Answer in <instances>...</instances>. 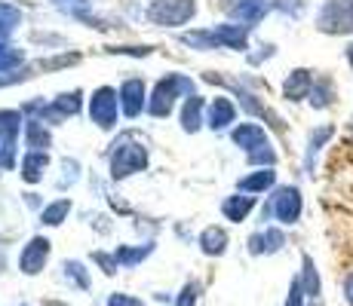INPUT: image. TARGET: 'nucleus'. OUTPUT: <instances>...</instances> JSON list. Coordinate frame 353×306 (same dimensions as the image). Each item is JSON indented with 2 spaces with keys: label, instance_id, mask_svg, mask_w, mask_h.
<instances>
[{
  "label": "nucleus",
  "instance_id": "obj_6",
  "mask_svg": "<svg viewBox=\"0 0 353 306\" xmlns=\"http://www.w3.org/2000/svg\"><path fill=\"white\" fill-rule=\"evenodd\" d=\"M268 215H274L280 223H295L301 217V193L298 187H280L268 206Z\"/></svg>",
  "mask_w": 353,
  "mask_h": 306
},
{
  "label": "nucleus",
  "instance_id": "obj_3",
  "mask_svg": "<svg viewBox=\"0 0 353 306\" xmlns=\"http://www.w3.org/2000/svg\"><path fill=\"white\" fill-rule=\"evenodd\" d=\"M191 80L188 77H179V74H169L166 80H160L157 89H154V98L151 105H148V111L154 113V117H166L169 111H172V101L179 92H191Z\"/></svg>",
  "mask_w": 353,
  "mask_h": 306
},
{
  "label": "nucleus",
  "instance_id": "obj_28",
  "mask_svg": "<svg viewBox=\"0 0 353 306\" xmlns=\"http://www.w3.org/2000/svg\"><path fill=\"white\" fill-rule=\"evenodd\" d=\"M19 61H22V50H12V46L0 43V71H6V67H16Z\"/></svg>",
  "mask_w": 353,
  "mask_h": 306
},
{
  "label": "nucleus",
  "instance_id": "obj_26",
  "mask_svg": "<svg viewBox=\"0 0 353 306\" xmlns=\"http://www.w3.org/2000/svg\"><path fill=\"white\" fill-rule=\"evenodd\" d=\"M332 135H335V129L332 126H323V129H316L314 135H310V151H307V166L310 162H314V156H316V151H320V147L325 144V141L332 138Z\"/></svg>",
  "mask_w": 353,
  "mask_h": 306
},
{
  "label": "nucleus",
  "instance_id": "obj_14",
  "mask_svg": "<svg viewBox=\"0 0 353 306\" xmlns=\"http://www.w3.org/2000/svg\"><path fill=\"white\" fill-rule=\"evenodd\" d=\"M252 208H255L252 196H228V199L221 202V212H225L228 221H243Z\"/></svg>",
  "mask_w": 353,
  "mask_h": 306
},
{
  "label": "nucleus",
  "instance_id": "obj_13",
  "mask_svg": "<svg viewBox=\"0 0 353 306\" xmlns=\"http://www.w3.org/2000/svg\"><path fill=\"white\" fill-rule=\"evenodd\" d=\"M283 242H286V236L280 230H264V233H255L249 239V251L252 254H270V251H280Z\"/></svg>",
  "mask_w": 353,
  "mask_h": 306
},
{
  "label": "nucleus",
  "instance_id": "obj_32",
  "mask_svg": "<svg viewBox=\"0 0 353 306\" xmlns=\"http://www.w3.org/2000/svg\"><path fill=\"white\" fill-rule=\"evenodd\" d=\"M108 306H141L139 297H126V294H111L108 297Z\"/></svg>",
  "mask_w": 353,
  "mask_h": 306
},
{
  "label": "nucleus",
  "instance_id": "obj_16",
  "mask_svg": "<svg viewBox=\"0 0 353 306\" xmlns=\"http://www.w3.org/2000/svg\"><path fill=\"white\" fill-rule=\"evenodd\" d=\"M276 181V172L274 168H261V172L249 175V178L240 181V190H246V193H264V190H270Z\"/></svg>",
  "mask_w": 353,
  "mask_h": 306
},
{
  "label": "nucleus",
  "instance_id": "obj_4",
  "mask_svg": "<svg viewBox=\"0 0 353 306\" xmlns=\"http://www.w3.org/2000/svg\"><path fill=\"white\" fill-rule=\"evenodd\" d=\"M148 166V153L141 144H120L111 156V175L114 178H126L132 172H141Z\"/></svg>",
  "mask_w": 353,
  "mask_h": 306
},
{
  "label": "nucleus",
  "instance_id": "obj_29",
  "mask_svg": "<svg viewBox=\"0 0 353 306\" xmlns=\"http://www.w3.org/2000/svg\"><path fill=\"white\" fill-rule=\"evenodd\" d=\"M249 162H264V166L270 168V166H274V162H276V153L270 151L268 144H264V147H258V151L249 153Z\"/></svg>",
  "mask_w": 353,
  "mask_h": 306
},
{
  "label": "nucleus",
  "instance_id": "obj_7",
  "mask_svg": "<svg viewBox=\"0 0 353 306\" xmlns=\"http://www.w3.org/2000/svg\"><path fill=\"white\" fill-rule=\"evenodd\" d=\"M19 122H22L19 111H0V162L6 168L12 166V151H16V141H19Z\"/></svg>",
  "mask_w": 353,
  "mask_h": 306
},
{
  "label": "nucleus",
  "instance_id": "obj_11",
  "mask_svg": "<svg viewBox=\"0 0 353 306\" xmlns=\"http://www.w3.org/2000/svg\"><path fill=\"white\" fill-rule=\"evenodd\" d=\"M234 144L252 153V151H258V147L268 144V135H264V129L255 126V122H243V126L234 129Z\"/></svg>",
  "mask_w": 353,
  "mask_h": 306
},
{
  "label": "nucleus",
  "instance_id": "obj_23",
  "mask_svg": "<svg viewBox=\"0 0 353 306\" xmlns=\"http://www.w3.org/2000/svg\"><path fill=\"white\" fill-rule=\"evenodd\" d=\"M301 285H304V294L316 297L320 294V276H316V267L307 254H304V273H301Z\"/></svg>",
  "mask_w": 353,
  "mask_h": 306
},
{
  "label": "nucleus",
  "instance_id": "obj_36",
  "mask_svg": "<svg viewBox=\"0 0 353 306\" xmlns=\"http://www.w3.org/2000/svg\"><path fill=\"white\" fill-rule=\"evenodd\" d=\"M347 61H350V67H353V43L347 46Z\"/></svg>",
  "mask_w": 353,
  "mask_h": 306
},
{
  "label": "nucleus",
  "instance_id": "obj_30",
  "mask_svg": "<svg viewBox=\"0 0 353 306\" xmlns=\"http://www.w3.org/2000/svg\"><path fill=\"white\" fill-rule=\"evenodd\" d=\"M304 285H301V278H295V282H292V291H289V300H286V306H301L304 303Z\"/></svg>",
  "mask_w": 353,
  "mask_h": 306
},
{
  "label": "nucleus",
  "instance_id": "obj_1",
  "mask_svg": "<svg viewBox=\"0 0 353 306\" xmlns=\"http://www.w3.org/2000/svg\"><path fill=\"white\" fill-rule=\"evenodd\" d=\"M316 28L323 34H353V0H325Z\"/></svg>",
  "mask_w": 353,
  "mask_h": 306
},
{
  "label": "nucleus",
  "instance_id": "obj_34",
  "mask_svg": "<svg viewBox=\"0 0 353 306\" xmlns=\"http://www.w3.org/2000/svg\"><path fill=\"white\" fill-rule=\"evenodd\" d=\"M221 3H225V10H228V12H240L243 6L255 3V0H221Z\"/></svg>",
  "mask_w": 353,
  "mask_h": 306
},
{
  "label": "nucleus",
  "instance_id": "obj_37",
  "mask_svg": "<svg viewBox=\"0 0 353 306\" xmlns=\"http://www.w3.org/2000/svg\"><path fill=\"white\" fill-rule=\"evenodd\" d=\"M3 263H6V261H3V248H0V273H3Z\"/></svg>",
  "mask_w": 353,
  "mask_h": 306
},
{
  "label": "nucleus",
  "instance_id": "obj_15",
  "mask_svg": "<svg viewBox=\"0 0 353 306\" xmlns=\"http://www.w3.org/2000/svg\"><path fill=\"white\" fill-rule=\"evenodd\" d=\"M234 105H230L228 98H215L212 105H209V126L212 129H225L228 122H234Z\"/></svg>",
  "mask_w": 353,
  "mask_h": 306
},
{
  "label": "nucleus",
  "instance_id": "obj_35",
  "mask_svg": "<svg viewBox=\"0 0 353 306\" xmlns=\"http://www.w3.org/2000/svg\"><path fill=\"white\" fill-rule=\"evenodd\" d=\"M344 297H347V303L353 306V273L344 278Z\"/></svg>",
  "mask_w": 353,
  "mask_h": 306
},
{
  "label": "nucleus",
  "instance_id": "obj_20",
  "mask_svg": "<svg viewBox=\"0 0 353 306\" xmlns=\"http://www.w3.org/2000/svg\"><path fill=\"white\" fill-rule=\"evenodd\" d=\"M80 111V92H71V95H59L56 105H52V111H46L50 117H71V113Z\"/></svg>",
  "mask_w": 353,
  "mask_h": 306
},
{
  "label": "nucleus",
  "instance_id": "obj_25",
  "mask_svg": "<svg viewBox=\"0 0 353 306\" xmlns=\"http://www.w3.org/2000/svg\"><path fill=\"white\" fill-rule=\"evenodd\" d=\"M314 107H329L332 105V98H335V92H332V80L329 77H320V83H314Z\"/></svg>",
  "mask_w": 353,
  "mask_h": 306
},
{
  "label": "nucleus",
  "instance_id": "obj_12",
  "mask_svg": "<svg viewBox=\"0 0 353 306\" xmlns=\"http://www.w3.org/2000/svg\"><path fill=\"white\" fill-rule=\"evenodd\" d=\"M215 46H228V50H246V25H219L209 31Z\"/></svg>",
  "mask_w": 353,
  "mask_h": 306
},
{
  "label": "nucleus",
  "instance_id": "obj_33",
  "mask_svg": "<svg viewBox=\"0 0 353 306\" xmlns=\"http://www.w3.org/2000/svg\"><path fill=\"white\" fill-rule=\"evenodd\" d=\"M179 306H196V288H194V285H188V288L181 291Z\"/></svg>",
  "mask_w": 353,
  "mask_h": 306
},
{
  "label": "nucleus",
  "instance_id": "obj_22",
  "mask_svg": "<svg viewBox=\"0 0 353 306\" xmlns=\"http://www.w3.org/2000/svg\"><path fill=\"white\" fill-rule=\"evenodd\" d=\"M68 212H71V202L68 199H59V202H52L50 208H43V215H40V221L46 223V227H56V223H62Z\"/></svg>",
  "mask_w": 353,
  "mask_h": 306
},
{
  "label": "nucleus",
  "instance_id": "obj_31",
  "mask_svg": "<svg viewBox=\"0 0 353 306\" xmlns=\"http://www.w3.org/2000/svg\"><path fill=\"white\" fill-rule=\"evenodd\" d=\"M92 257H96V263H101V270H105L108 276L117 273V257H108V254H101V251H96Z\"/></svg>",
  "mask_w": 353,
  "mask_h": 306
},
{
  "label": "nucleus",
  "instance_id": "obj_27",
  "mask_svg": "<svg viewBox=\"0 0 353 306\" xmlns=\"http://www.w3.org/2000/svg\"><path fill=\"white\" fill-rule=\"evenodd\" d=\"M65 276H71L74 282H77V288H90V278H86V270L80 261H71L65 263Z\"/></svg>",
  "mask_w": 353,
  "mask_h": 306
},
{
  "label": "nucleus",
  "instance_id": "obj_2",
  "mask_svg": "<svg viewBox=\"0 0 353 306\" xmlns=\"http://www.w3.org/2000/svg\"><path fill=\"white\" fill-rule=\"evenodd\" d=\"M194 10H196L194 0H154L151 10H148V19L154 25L175 28V25H185L194 16Z\"/></svg>",
  "mask_w": 353,
  "mask_h": 306
},
{
  "label": "nucleus",
  "instance_id": "obj_8",
  "mask_svg": "<svg viewBox=\"0 0 353 306\" xmlns=\"http://www.w3.org/2000/svg\"><path fill=\"white\" fill-rule=\"evenodd\" d=\"M46 257H50V239H43V236H34V239L25 245L22 257H19V267H22L25 276H37L40 270H43Z\"/></svg>",
  "mask_w": 353,
  "mask_h": 306
},
{
  "label": "nucleus",
  "instance_id": "obj_24",
  "mask_svg": "<svg viewBox=\"0 0 353 306\" xmlns=\"http://www.w3.org/2000/svg\"><path fill=\"white\" fill-rule=\"evenodd\" d=\"M151 251H154V245H145V248H117L114 257H117V263H123V267H132V263L145 261Z\"/></svg>",
  "mask_w": 353,
  "mask_h": 306
},
{
  "label": "nucleus",
  "instance_id": "obj_17",
  "mask_svg": "<svg viewBox=\"0 0 353 306\" xmlns=\"http://www.w3.org/2000/svg\"><path fill=\"white\" fill-rule=\"evenodd\" d=\"M200 245L206 254H221V251L228 248V233L221 227H206L200 236Z\"/></svg>",
  "mask_w": 353,
  "mask_h": 306
},
{
  "label": "nucleus",
  "instance_id": "obj_5",
  "mask_svg": "<svg viewBox=\"0 0 353 306\" xmlns=\"http://www.w3.org/2000/svg\"><path fill=\"white\" fill-rule=\"evenodd\" d=\"M117 101L120 95L111 89V86H101V89L92 92L90 98V117L92 122H99L101 129H111L117 122Z\"/></svg>",
  "mask_w": 353,
  "mask_h": 306
},
{
  "label": "nucleus",
  "instance_id": "obj_10",
  "mask_svg": "<svg viewBox=\"0 0 353 306\" xmlns=\"http://www.w3.org/2000/svg\"><path fill=\"white\" fill-rule=\"evenodd\" d=\"M310 92H314V77H310V71H304V67L292 71L286 77V83H283V95H286L289 101H301V98H307Z\"/></svg>",
  "mask_w": 353,
  "mask_h": 306
},
{
  "label": "nucleus",
  "instance_id": "obj_21",
  "mask_svg": "<svg viewBox=\"0 0 353 306\" xmlns=\"http://www.w3.org/2000/svg\"><path fill=\"white\" fill-rule=\"evenodd\" d=\"M200 111H203V98H188L185 105V113H181V126L188 129V132H196L200 129Z\"/></svg>",
  "mask_w": 353,
  "mask_h": 306
},
{
  "label": "nucleus",
  "instance_id": "obj_9",
  "mask_svg": "<svg viewBox=\"0 0 353 306\" xmlns=\"http://www.w3.org/2000/svg\"><path fill=\"white\" fill-rule=\"evenodd\" d=\"M120 105H123L126 117H139L141 107H145V83L141 80H126L120 86Z\"/></svg>",
  "mask_w": 353,
  "mask_h": 306
},
{
  "label": "nucleus",
  "instance_id": "obj_19",
  "mask_svg": "<svg viewBox=\"0 0 353 306\" xmlns=\"http://www.w3.org/2000/svg\"><path fill=\"white\" fill-rule=\"evenodd\" d=\"M28 147H31V153H43L50 147V132L40 126V120L28 122Z\"/></svg>",
  "mask_w": 353,
  "mask_h": 306
},
{
  "label": "nucleus",
  "instance_id": "obj_18",
  "mask_svg": "<svg viewBox=\"0 0 353 306\" xmlns=\"http://www.w3.org/2000/svg\"><path fill=\"white\" fill-rule=\"evenodd\" d=\"M46 153H28L25 156V162H22V178L34 184V181H40V175H43V168H46Z\"/></svg>",
  "mask_w": 353,
  "mask_h": 306
}]
</instances>
